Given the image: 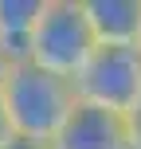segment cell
Here are the masks:
<instances>
[{
	"mask_svg": "<svg viewBox=\"0 0 141 149\" xmlns=\"http://www.w3.org/2000/svg\"><path fill=\"white\" fill-rule=\"evenodd\" d=\"M0 106L12 122L16 137L51 145L55 134L74 114L78 98H74L71 79H59V74L35 67V63H16L4 90H0Z\"/></svg>",
	"mask_w": 141,
	"mask_h": 149,
	"instance_id": "1",
	"label": "cell"
},
{
	"mask_svg": "<svg viewBox=\"0 0 141 149\" xmlns=\"http://www.w3.org/2000/svg\"><path fill=\"white\" fill-rule=\"evenodd\" d=\"M94 47L98 43L90 36L82 0H43V12H39L35 31L28 39L24 63H35V67L59 74V79H74Z\"/></svg>",
	"mask_w": 141,
	"mask_h": 149,
	"instance_id": "2",
	"label": "cell"
},
{
	"mask_svg": "<svg viewBox=\"0 0 141 149\" xmlns=\"http://www.w3.org/2000/svg\"><path fill=\"white\" fill-rule=\"evenodd\" d=\"M74 98L94 110H110L126 118L141 98V51L137 47H110L98 43L82 71L71 79Z\"/></svg>",
	"mask_w": 141,
	"mask_h": 149,
	"instance_id": "3",
	"label": "cell"
},
{
	"mask_svg": "<svg viewBox=\"0 0 141 149\" xmlns=\"http://www.w3.org/2000/svg\"><path fill=\"white\" fill-rule=\"evenodd\" d=\"M51 149H129L126 118L78 102L74 114L67 118V126L55 134Z\"/></svg>",
	"mask_w": 141,
	"mask_h": 149,
	"instance_id": "4",
	"label": "cell"
},
{
	"mask_svg": "<svg viewBox=\"0 0 141 149\" xmlns=\"http://www.w3.org/2000/svg\"><path fill=\"white\" fill-rule=\"evenodd\" d=\"M94 43L133 47L141 31V0H82Z\"/></svg>",
	"mask_w": 141,
	"mask_h": 149,
	"instance_id": "5",
	"label": "cell"
},
{
	"mask_svg": "<svg viewBox=\"0 0 141 149\" xmlns=\"http://www.w3.org/2000/svg\"><path fill=\"white\" fill-rule=\"evenodd\" d=\"M43 12V0H0V47L12 55V63L28 59V39Z\"/></svg>",
	"mask_w": 141,
	"mask_h": 149,
	"instance_id": "6",
	"label": "cell"
},
{
	"mask_svg": "<svg viewBox=\"0 0 141 149\" xmlns=\"http://www.w3.org/2000/svg\"><path fill=\"white\" fill-rule=\"evenodd\" d=\"M126 134H129V149H141V98L137 106L126 114Z\"/></svg>",
	"mask_w": 141,
	"mask_h": 149,
	"instance_id": "7",
	"label": "cell"
},
{
	"mask_svg": "<svg viewBox=\"0 0 141 149\" xmlns=\"http://www.w3.org/2000/svg\"><path fill=\"white\" fill-rule=\"evenodd\" d=\"M12 137H16V134H12V122H8V114H4V106H0V149H4L8 141H12Z\"/></svg>",
	"mask_w": 141,
	"mask_h": 149,
	"instance_id": "8",
	"label": "cell"
},
{
	"mask_svg": "<svg viewBox=\"0 0 141 149\" xmlns=\"http://www.w3.org/2000/svg\"><path fill=\"white\" fill-rule=\"evenodd\" d=\"M12 67H16V63H12V55L0 47V90H4V82H8V74H12Z\"/></svg>",
	"mask_w": 141,
	"mask_h": 149,
	"instance_id": "9",
	"label": "cell"
},
{
	"mask_svg": "<svg viewBox=\"0 0 141 149\" xmlns=\"http://www.w3.org/2000/svg\"><path fill=\"white\" fill-rule=\"evenodd\" d=\"M4 149H51V145H39V141H24V137H12Z\"/></svg>",
	"mask_w": 141,
	"mask_h": 149,
	"instance_id": "10",
	"label": "cell"
},
{
	"mask_svg": "<svg viewBox=\"0 0 141 149\" xmlns=\"http://www.w3.org/2000/svg\"><path fill=\"white\" fill-rule=\"evenodd\" d=\"M133 47H137V51H141V31H137V43H133Z\"/></svg>",
	"mask_w": 141,
	"mask_h": 149,
	"instance_id": "11",
	"label": "cell"
}]
</instances>
